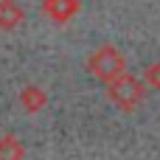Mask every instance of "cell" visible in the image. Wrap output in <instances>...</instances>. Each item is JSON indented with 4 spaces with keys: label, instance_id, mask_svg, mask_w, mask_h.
Returning <instances> with one entry per match:
<instances>
[{
    "label": "cell",
    "instance_id": "3",
    "mask_svg": "<svg viewBox=\"0 0 160 160\" xmlns=\"http://www.w3.org/2000/svg\"><path fill=\"white\" fill-rule=\"evenodd\" d=\"M20 20H22V8L14 0H0V28L11 31L14 25H20Z\"/></svg>",
    "mask_w": 160,
    "mask_h": 160
},
{
    "label": "cell",
    "instance_id": "4",
    "mask_svg": "<svg viewBox=\"0 0 160 160\" xmlns=\"http://www.w3.org/2000/svg\"><path fill=\"white\" fill-rule=\"evenodd\" d=\"M76 8H79L76 0H45V11H48L53 20H59V22H65L68 17H73Z\"/></svg>",
    "mask_w": 160,
    "mask_h": 160
},
{
    "label": "cell",
    "instance_id": "5",
    "mask_svg": "<svg viewBox=\"0 0 160 160\" xmlns=\"http://www.w3.org/2000/svg\"><path fill=\"white\" fill-rule=\"evenodd\" d=\"M143 79H146V84H149V87L160 90V62H155V65H149V68H146Z\"/></svg>",
    "mask_w": 160,
    "mask_h": 160
},
{
    "label": "cell",
    "instance_id": "2",
    "mask_svg": "<svg viewBox=\"0 0 160 160\" xmlns=\"http://www.w3.org/2000/svg\"><path fill=\"white\" fill-rule=\"evenodd\" d=\"M110 98L121 107V110H135L143 101V82H138L132 73H121L118 79L110 82Z\"/></svg>",
    "mask_w": 160,
    "mask_h": 160
},
{
    "label": "cell",
    "instance_id": "1",
    "mask_svg": "<svg viewBox=\"0 0 160 160\" xmlns=\"http://www.w3.org/2000/svg\"><path fill=\"white\" fill-rule=\"evenodd\" d=\"M87 70L96 76V79H101V82H112V79H118L121 73H127V59H124V53L118 51V48H112V45H104V48H98L90 59H87Z\"/></svg>",
    "mask_w": 160,
    "mask_h": 160
}]
</instances>
